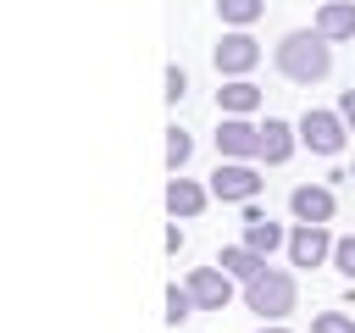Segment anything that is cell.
Masks as SVG:
<instances>
[{
    "instance_id": "1",
    "label": "cell",
    "mask_w": 355,
    "mask_h": 333,
    "mask_svg": "<svg viewBox=\"0 0 355 333\" xmlns=\"http://www.w3.org/2000/svg\"><path fill=\"white\" fill-rule=\"evenodd\" d=\"M272 61H277V72H283L288 83H322V78L333 72V44H327L316 28H294V33L277 39Z\"/></svg>"
},
{
    "instance_id": "2",
    "label": "cell",
    "mask_w": 355,
    "mask_h": 333,
    "mask_svg": "<svg viewBox=\"0 0 355 333\" xmlns=\"http://www.w3.org/2000/svg\"><path fill=\"white\" fill-rule=\"evenodd\" d=\"M294 272H283V266H266L255 283H244V305L250 311H261V316H272V322H283L288 311H294Z\"/></svg>"
},
{
    "instance_id": "3",
    "label": "cell",
    "mask_w": 355,
    "mask_h": 333,
    "mask_svg": "<svg viewBox=\"0 0 355 333\" xmlns=\"http://www.w3.org/2000/svg\"><path fill=\"white\" fill-rule=\"evenodd\" d=\"M211 194L227 200V205H250V200L261 194V172H255V161H222V166L211 172Z\"/></svg>"
},
{
    "instance_id": "4",
    "label": "cell",
    "mask_w": 355,
    "mask_h": 333,
    "mask_svg": "<svg viewBox=\"0 0 355 333\" xmlns=\"http://www.w3.org/2000/svg\"><path fill=\"white\" fill-rule=\"evenodd\" d=\"M344 139H349V128H344L338 111H305V117H300V144H305V150H316V155H338Z\"/></svg>"
},
{
    "instance_id": "5",
    "label": "cell",
    "mask_w": 355,
    "mask_h": 333,
    "mask_svg": "<svg viewBox=\"0 0 355 333\" xmlns=\"http://www.w3.org/2000/svg\"><path fill=\"white\" fill-rule=\"evenodd\" d=\"M216 150H222V161H261V128L250 117H222Z\"/></svg>"
},
{
    "instance_id": "6",
    "label": "cell",
    "mask_w": 355,
    "mask_h": 333,
    "mask_svg": "<svg viewBox=\"0 0 355 333\" xmlns=\"http://www.w3.org/2000/svg\"><path fill=\"white\" fill-rule=\"evenodd\" d=\"M333 233H327V222H300L294 233H288V261L294 266H322V261H333Z\"/></svg>"
},
{
    "instance_id": "7",
    "label": "cell",
    "mask_w": 355,
    "mask_h": 333,
    "mask_svg": "<svg viewBox=\"0 0 355 333\" xmlns=\"http://www.w3.org/2000/svg\"><path fill=\"white\" fill-rule=\"evenodd\" d=\"M233 283H239V278H227L222 266H194V272H189V294H194L200 311H227Z\"/></svg>"
},
{
    "instance_id": "8",
    "label": "cell",
    "mask_w": 355,
    "mask_h": 333,
    "mask_svg": "<svg viewBox=\"0 0 355 333\" xmlns=\"http://www.w3.org/2000/svg\"><path fill=\"white\" fill-rule=\"evenodd\" d=\"M255 61H261V44H255L244 28L222 33V44H216V72H222V78H244Z\"/></svg>"
},
{
    "instance_id": "9",
    "label": "cell",
    "mask_w": 355,
    "mask_h": 333,
    "mask_svg": "<svg viewBox=\"0 0 355 333\" xmlns=\"http://www.w3.org/2000/svg\"><path fill=\"white\" fill-rule=\"evenodd\" d=\"M288 211H294V222H333L338 200H333L327 183H300V189L288 194Z\"/></svg>"
},
{
    "instance_id": "10",
    "label": "cell",
    "mask_w": 355,
    "mask_h": 333,
    "mask_svg": "<svg viewBox=\"0 0 355 333\" xmlns=\"http://www.w3.org/2000/svg\"><path fill=\"white\" fill-rule=\"evenodd\" d=\"M311 28H316L327 44H338V39H355V0H322Z\"/></svg>"
},
{
    "instance_id": "11",
    "label": "cell",
    "mask_w": 355,
    "mask_h": 333,
    "mask_svg": "<svg viewBox=\"0 0 355 333\" xmlns=\"http://www.w3.org/2000/svg\"><path fill=\"white\" fill-rule=\"evenodd\" d=\"M294 144H300V128H288L283 117H266L261 122V161L266 166H283L294 155Z\"/></svg>"
},
{
    "instance_id": "12",
    "label": "cell",
    "mask_w": 355,
    "mask_h": 333,
    "mask_svg": "<svg viewBox=\"0 0 355 333\" xmlns=\"http://www.w3.org/2000/svg\"><path fill=\"white\" fill-rule=\"evenodd\" d=\"M244 244H250L255 255H272L277 244H288V233H283L272 216H261V211H255V200H250V211H244Z\"/></svg>"
},
{
    "instance_id": "13",
    "label": "cell",
    "mask_w": 355,
    "mask_h": 333,
    "mask_svg": "<svg viewBox=\"0 0 355 333\" xmlns=\"http://www.w3.org/2000/svg\"><path fill=\"white\" fill-rule=\"evenodd\" d=\"M205 200H211V189H200L194 178H178V172H172V183H166V211H172V216H200Z\"/></svg>"
},
{
    "instance_id": "14",
    "label": "cell",
    "mask_w": 355,
    "mask_h": 333,
    "mask_svg": "<svg viewBox=\"0 0 355 333\" xmlns=\"http://www.w3.org/2000/svg\"><path fill=\"white\" fill-rule=\"evenodd\" d=\"M216 266H222L227 278H239V283H255V278L266 272V255H255L250 244H222V255H216Z\"/></svg>"
},
{
    "instance_id": "15",
    "label": "cell",
    "mask_w": 355,
    "mask_h": 333,
    "mask_svg": "<svg viewBox=\"0 0 355 333\" xmlns=\"http://www.w3.org/2000/svg\"><path fill=\"white\" fill-rule=\"evenodd\" d=\"M216 105H222V117H250V111L261 105V89H255L250 78H227V83L216 89Z\"/></svg>"
},
{
    "instance_id": "16",
    "label": "cell",
    "mask_w": 355,
    "mask_h": 333,
    "mask_svg": "<svg viewBox=\"0 0 355 333\" xmlns=\"http://www.w3.org/2000/svg\"><path fill=\"white\" fill-rule=\"evenodd\" d=\"M261 11H266V0H216V17H222L227 28H250Z\"/></svg>"
},
{
    "instance_id": "17",
    "label": "cell",
    "mask_w": 355,
    "mask_h": 333,
    "mask_svg": "<svg viewBox=\"0 0 355 333\" xmlns=\"http://www.w3.org/2000/svg\"><path fill=\"white\" fill-rule=\"evenodd\" d=\"M194 311H200V305H194V294H189V283H183V289L172 283V289H166V327H178V322H189Z\"/></svg>"
},
{
    "instance_id": "18",
    "label": "cell",
    "mask_w": 355,
    "mask_h": 333,
    "mask_svg": "<svg viewBox=\"0 0 355 333\" xmlns=\"http://www.w3.org/2000/svg\"><path fill=\"white\" fill-rule=\"evenodd\" d=\"M194 155V139L183 133V128H166V166L172 172H183V161Z\"/></svg>"
},
{
    "instance_id": "19",
    "label": "cell",
    "mask_w": 355,
    "mask_h": 333,
    "mask_svg": "<svg viewBox=\"0 0 355 333\" xmlns=\"http://www.w3.org/2000/svg\"><path fill=\"white\" fill-rule=\"evenodd\" d=\"M311 333H355V316H344V311H322V316H311Z\"/></svg>"
},
{
    "instance_id": "20",
    "label": "cell",
    "mask_w": 355,
    "mask_h": 333,
    "mask_svg": "<svg viewBox=\"0 0 355 333\" xmlns=\"http://www.w3.org/2000/svg\"><path fill=\"white\" fill-rule=\"evenodd\" d=\"M333 266H338V272H344V278H349V283H355V233H349V239H338V244H333Z\"/></svg>"
},
{
    "instance_id": "21",
    "label": "cell",
    "mask_w": 355,
    "mask_h": 333,
    "mask_svg": "<svg viewBox=\"0 0 355 333\" xmlns=\"http://www.w3.org/2000/svg\"><path fill=\"white\" fill-rule=\"evenodd\" d=\"M183 94H189V72H183V67H166V100L178 105Z\"/></svg>"
},
{
    "instance_id": "22",
    "label": "cell",
    "mask_w": 355,
    "mask_h": 333,
    "mask_svg": "<svg viewBox=\"0 0 355 333\" xmlns=\"http://www.w3.org/2000/svg\"><path fill=\"white\" fill-rule=\"evenodd\" d=\"M338 117H344V128L355 133V89H344V94H338Z\"/></svg>"
},
{
    "instance_id": "23",
    "label": "cell",
    "mask_w": 355,
    "mask_h": 333,
    "mask_svg": "<svg viewBox=\"0 0 355 333\" xmlns=\"http://www.w3.org/2000/svg\"><path fill=\"white\" fill-rule=\"evenodd\" d=\"M166 250H172V255L183 250V228H178V216H172V228H166Z\"/></svg>"
},
{
    "instance_id": "24",
    "label": "cell",
    "mask_w": 355,
    "mask_h": 333,
    "mask_svg": "<svg viewBox=\"0 0 355 333\" xmlns=\"http://www.w3.org/2000/svg\"><path fill=\"white\" fill-rule=\"evenodd\" d=\"M261 333H288V327H261Z\"/></svg>"
},
{
    "instance_id": "25",
    "label": "cell",
    "mask_w": 355,
    "mask_h": 333,
    "mask_svg": "<svg viewBox=\"0 0 355 333\" xmlns=\"http://www.w3.org/2000/svg\"><path fill=\"white\" fill-rule=\"evenodd\" d=\"M349 178H355V166H349Z\"/></svg>"
}]
</instances>
